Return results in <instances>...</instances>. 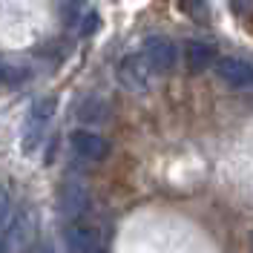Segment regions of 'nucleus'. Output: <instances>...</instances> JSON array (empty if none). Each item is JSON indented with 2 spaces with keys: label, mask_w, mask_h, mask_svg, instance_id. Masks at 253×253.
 <instances>
[{
  "label": "nucleus",
  "mask_w": 253,
  "mask_h": 253,
  "mask_svg": "<svg viewBox=\"0 0 253 253\" xmlns=\"http://www.w3.org/2000/svg\"><path fill=\"white\" fill-rule=\"evenodd\" d=\"M89 190L78 184V181H66L61 187V196H58V207H61V216H66L69 221H78L86 210H89Z\"/></svg>",
  "instance_id": "nucleus-1"
},
{
  "label": "nucleus",
  "mask_w": 253,
  "mask_h": 253,
  "mask_svg": "<svg viewBox=\"0 0 253 253\" xmlns=\"http://www.w3.org/2000/svg\"><path fill=\"white\" fill-rule=\"evenodd\" d=\"M216 75L233 89H253V63L245 58H221L216 63Z\"/></svg>",
  "instance_id": "nucleus-2"
},
{
  "label": "nucleus",
  "mask_w": 253,
  "mask_h": 253,
  "mask_svg": "<svg viewBox=\"0 0 253 253\" xmlns=\"http://www.w3.org/2000/svg\"><path fill=\"white\" fill-rule=\"evenodd\" d=\"M63 248H66V253H95L98 251V230L84 221H69L63 227Z\"/></svg>",
  "instance_id": "nucleus-3"
},
{
  "label": "nucleus",
  "mask_w": 253,
  "mask_h": 253,
  "mask_svg": "<svg viewBox=\"0 0 253 253\" xmlns=\"http://www.w3.org/2000/svg\"><path fill=\"white\" fill-rule=\"evenodd\" d=\"M72 147H75V153L81 158H86V161H104V158L110 156V144L104 141L101 135H95V132H75L72 135Z\"/></svg>",
  "instance_id": "nucleus-4"
},
{
  "label": "nucleus",
  "mask_w": 253,
  "mask_h": 253,
  "mask_svg": "<svg viewBox=\"0 0 253 253\" xmlns=\"http://www.w3.org/2000/svg\"><path fill=\"white\" fill-rule=\"evenodd\" d=\"M213 61H216V52H213L210 43H205V41H187V46H184V63H187L190 72H205Z\"/></svg>",
  "instance_id": "nucleus-5"
},
{
  "label": "nucleus",
  "mask_w": 253,
  "mask_h": 253,
  "mask_svg": "<svg viewBox=\"0 0 253 253\" xmlns=\"http://www.w3.org/2000/svg\"><path fill=\"white\" fill-rule=\"evenodd\" d=\"M121 84H124L126 89H132V92H141L147 89V84H150V75H147V66L141 61H135V58H129V61L121 63Z\"/></svg>",
  "instance_id": "nucleus-6"
},
{
  "label": "nucleus",
  "mask_w": 253,
  "mask_h": 253,
  "mask_svg": "<svg viewBox=\"0 0 253 253\" xmlns=\"http://www.w3.org/2000/svg\"><path fill=\"white\" fill-rule=\"evenodd\" d=\"M147 55H150L153 66H156V69H161V72H170V69L175 66V49H173V43H170V41H161V38L150 41Z\"/></svg>",
  "instance_id": "nucleus-7"
},
{
  "label": "nucleus",
  "mask_w": 253,
  "mask_h": 253,
  "mask_svg": "<svg viewBox=\"0 0 253 253\" xmlns=\"http://www.w3.org/2000/svg\"><path fill=\"white\" fill-rule=\"evenodd\" d=\"M20 227L17 221H9L3 230H0V253H9V248H12V239H15V230Z\"/></svg>",
  "instance_id": "nucleus-8"
},
{
  "label": "nucleus",
  "mask_w": 253,
  "mask_h": 253,
  "mask_svg": "<svg viewBox=\"0 0 253 253\" xmlns=\"http://www.w3.org/2000/svg\"><path fill=\"white\" fill-rule=\"evenodd\" d=\"M9 216H12V202H9V196H6V190L0 187V230L9 224Z\"/></svg>",
  "instance_id": "nucleus-9"
},
{
  "label": "nucleus",
  "mask_w": 253,
  "mask_h": 253,
  "mask_svg": "<svg viewBox=\"0 0 253 253\" xmlns=\"http://www.w3.org/2000/svg\"><path fill=\"white\" fill-rule=\"evenodd\" d=\"M230 9H233L236 15H248L253 9V0H230Z\"/></svg>",
  "instance_id": "nucleus-10"
},
{
  "label": "nucleus",
  "mask_w": 253,
  "mask_h": 253,
  "mask_svg": "<svg viewBox=\"0 0 253 253\" xmlns=\"http://www.w3.org/2000/svg\"><path fill=\"white\" fill-rule=\"evenodd\" d=\"M181 9H190V12L202 15V0H181Z\"/></svg>",
  "instance_id": "nucleus-11"
}]
</instances>
